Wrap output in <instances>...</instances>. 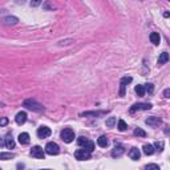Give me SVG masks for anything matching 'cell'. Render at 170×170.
Instances as JSON below:
<instances>
[{"label": "cell", "instance_id": "1", "mask_svg": "<svg viewBox=\"0 0 170 170\" xmlns=\"http://www.w3.org/2000/svg\"><path fill=\"white\" fill-rule=\"evenodd\" d=\"M23 105H24L27 109L33 110V112H44V106L41 104H39L37 101H35V100H25L24 102H23Z\"/></svg>", "mask_w": 170, "mask_h": 170}, {"label": "cell", "instance_id": "2", "mask_svg": "<svg viewBox=\"0 0 170 170\" xmlns=\"http://www.w3.org/2000/svg\"><path fill=\"white\" fill-rule=\"evenodd\" d=\"M61 140L66 144H70V142L75 140V132H73L70 128H65L64 130H61Z\"/></svg>", "mask_w": 170, "mask_h": 170}, {"label": "cell", "instance_id": "16", "mask_svg": "<svg viewBox=\"0 0 170 170\" xmlns=\"http://www.w3.org/2000/svg\"><path fill=\"white\" fill-rule=\"evenodd\" d=\"M142 150H144V153H145L146 155H151L154 153V146L150 145V144H146V145H144Z\"/></svg>", "mask_w": 170, "mask_h": 170}, {"label": "cell", "instance_id": "27", "mask_svg": "<svg viewBox=\"0 0 170 170\" xmlns=\"http://www.w3.org/2000/svg\"><path fill=\"white\" fill-rule=\"evenodd\" d=\"M146 86H144L145 88L146 92H149V93H153V91H154V86H153V84H145Z\"/></svg>", "mask_w": 170, "mask_h": 170}, {"label": "cell", "instance_id": "24", "mask_svg": "<svg viewBox=\"0 0 170 170\" xmlns=\"http://www.w3.org/2000/svg\"><path fill=\"white\" fill-rule=\"evenodd\" d=\"M126 128H128V125H126V122L124 120H118V130L120 132H125Z\"/></svg>", "mask_w": 170, "mask_h": 170}, {"label": "cell", "instance_id": "12", "mask_svg": "<svg viewBox=\"0 0 170 170\" xmlns=\"http://www.w3.org/2000/svg\"><path fill=\"white\" fill-rule=\"evenodd\" d=\"M167 61H169V53L167 52H162L160 55V57H158V65H164Z\"/></svg>", "mask_w": 170, "mask_h": 170}, {"label": "cell", "instance_id": "4", "mask_svg": "<svg viewBox=\"0 0 170 170\" xmlns=\"http://www.w3.org/2000/svg\"><path fill=\"white\" fill-rule=\"evenodd\" d=\"M75 158L79 161H86V160H91V153L86 151L85 149H77L75 151Z\"/></svg>", "mask_w": 170, "mask_h": 170}, {"label": "cell", "instance_id": "5", "mask_svg": "<svg viewBox=\"0 0 170 170\" xmlns=\"http://www.w3.org/2000/svg\"><path fill=\"white\" fill-rule=\"evenodd\" d=\"M153 105L151 104H146V102H138V104H134L130 108V113H134L137 110H150Z\"/></svg>", "mask_w": 170, "mask_h": 170}, {"label": "cell", "instance_id": "7", "mask_svg": "<svg viewBox=\"0 0 170 170\" xmlns=\"http://www.w3.org/2000/svg\"><path fill=\"white\" fill-rule=\"evenodd\" d=\"M31 155L35 158H40V160H44V155H45V150H43V148L40 146H33L31 149Z\"/></svg>", "mask_w": 170, "mask_h": 170}, {"label": "cell", "instance_id": "25", "mask_svg": "<svg viewBox=\"0 0 170 170\" xmlns=\"http://www.w3.org/2000/svg\"><path fill=\"white\" fill-rule=\"evenodd\" d=\"M134 135H137V137H145L146 133H145V130H142L141 128H135L134 129Z\"/></svg>", "mask_w": 170, "mask_h": 170}, {"label": "cell", "instance_id": "29", "mask_svg": "<svg viewBox=\"0 0 170 170\" xmlns=\"http://www.w3.org/2000/svg\"><path fill=\"white\" fill-rule=\"evenodd\" d=\"M86 141H88V138H85V137H79V140H77V144H79L80 146H82Z\"/></svg>", "mask_w": 170, "mask_h": 170}, {"label": "cell", "instance_id": "22", "mask_svg": "<svg viewBox=\"0 0 170 170\" xmlns=\"http://www.w3.org/2000/svg\"><path fill=\"white\" fill-rule=\"evenodd\" d=\"M135 93H137L140 97H144V95H145V88H144V85H137V86H135Z\"/></svg>", "mask_w": 170, "mask_h": 170}, {"label": "cell", "instance_id": "13", "mask_svg": "<svg viewBox=\"0 0 170 170\" xmlns=\"http://www.w3.org/2000/svg\"><path fill=\"white\" fill-rule=\"evenodd\" d=\"M19 142L21 144V145L29 144V134L28 133H20L19 134Z\"/></svg>", "mask_w": 170, "mask_h": 170}, {"label": "cell", "instance_id": "33", "mask_svg": "<svg viewBox=\"0 0 170 170\" xmlns=\"http://www.w3.org/2000/svg\"><path fill=\"white\" fill-rule=\"evenodd\" d=\"M164 96H165V97H166V98H169V97H170V89H169V88H167V89H165V92H164Z\"/></svg>", "mask_w": 170, "mask_h": 170}, {"label": "cell", "instance_id": "26", "mask_svg": "<svg viewBox=\"0 0 170 170\" xmlns=\"http://www.w3.org/2000/svg\"><path fill=\"white\" fill-rule=\"evenodd\" d=\"M116 117H109L106 120V126H109V128H112V126H114V124H116Z\"/></svg>", "mask_w": 170, "mask_h": 170}, {"label": "cell", "instance_id": "14", "mask_svg": "<svg viewBox=\"0 0 170 170\" xmlns=\"http://www.w3.org/2000/svg\"><path fill=\"white\" fill-rule=\"evenodd\" d=\"M150 41L153 43L154 45H158L161 41V37H160V33H157V32H151L150 33Z\"/></svg>", "mask_w": 170, "mask_h": 170}, {"label": "cell", "instance_id": "20", "mask_svg": "<svg viewBox=\"0 0 170 170\" xmlns=\"http://www.w3.org/2000/svg\"><path fill=\"white\" fill-rule=\"evenodd\" d=\"M12 158H15L13 153H0V160L8 161V160H12Z\"/></svg>", "mask_w": 170, "mask_h": 170}, {"label": "cell", "instance_id": "32", "mask_svg": "<svg viewBox=\"0 0 170 170\" xmlns=\"http://www.w3.org/2000/svg\"><path fill=\"white\" fill-rule=\"evenodd\" d=\"M8 124V118L7 117H1L0 118V126H6Z\"/></svg>", "mask_w": 170, "mask_h": 170}, {"label": "cell", "instance_id": "31", "mask_svg": "<svg viewBox=\"0 0 170 170\" xmlns=\"http://www.w3.org/2000/svg\"><path fill=\"white\" fill-rule=\"evenodd\" d=\"M43 3V0H31V6L32 7H37Z\"/></svg>", "mask_w": 170, "mask_h": 170}, {"label": "cell", "instance_id": "30", "mask_svg": "<svg viewBox=\"0 0 170 170\" xmlns=\"http://www.w3.org/2000/svg\"><path fill=\"white\" fill-rule=\"evenodd\" d=\"M154 146L157 148V150H160V151L164 150V142H155Z\"/></svg>", "mask_w": 170, "mask_h": 170}, {"label": "cell", "instance_id": "17", "mask_svg": "<svg viewBox=\"0 0 170 170\" xmlns=\"http://www.w3.org/2000/svg\"><path fill=\"white\" fill-rule=\"evenodd\" d=\"M97 144H98V146H101V148H106L108 144H109L106 135H101L100 138H97Z\"/></svg>", "mask_w": 170, "mask_h": 170}, {"label": "cell", "instance_id": "19", "mask_svg": "<svg viewBox=\"0 0 170 170\" xmlns=\"http://www.w3.org/2000/svg\"><path fill=\"white\" fill-rule=\"evenodd\" d=\"M82 146H84V149H85L86 151H89V153H92V151L95 150V142L89 141V140H88L86 142H85V144H84Z\"/></svg>", "mask_w": 170, "mask_h": 170}, {"label": "cell", "instance_id": "21", "mask_svg": "<svg viewBox=\"0 0 170 170\" xmlns=\"http://www.w3.org/2000/svg\"><path fill=\"white\" fill-rule=\"evenodd\" d=\"M161 120L158 118V117H149L148 120H146V124L148 125H157V124H160Z\"/></svg>", "mask_w": 170, "mask_h": 170}, {"label": "cell", "instance_id": "8", "mask_svg": "<svg viewBox=\"0 0 170 170\" xmlns=\"http://www.w3.org/2000/svg\"><path fill=\"white\" fill-rule=\"evenodd\" d=\"M50 134H52V132H50V129L48 126H40L37 129V135L40 138H47Z\"/></svg>", "mask_w": 170, "mask_h": 170}, {"label": "cell", "instance_id": "18", "mask_svg": "<svg viewBox=\"0 0 170 170\" xmlns=\"http://www.w3.org/2000/svg\"><path fill=\"white\" fill-rule=\"evenodd\" d=\"M4 21H6V24H8V25H15V24L19 23V19L15 17V16H7L6 19H4Z\"/></svg>", "mask_w": 170, "mask_h": 170}, {"label": "cell", "instance_id": "6", "mask_svg": "<svg viewBox=\"0 0 170 170\" xmlns=\"http://www.w3.org/2000/svg\"><path fill=\"white\" fill-rule=\"evenodd\" d=\"M132 77L130 76H125V77H122L120 81V96L122 97V96H125V89L126 86H128V84L129 82H132Z\"/></svg>", "mask_w": 170, "mask_h": 170}, {"label": "cell", "instance_id": "10", "mask_svg": "<svg viewBox=\"0 0 170 170\" xmlns=\"http://www.w3.org/2000/svg\"><path fill=\"white\" fill-rule=\"evenodd\" d=\"M15 121H16V124L23 125V124L27 121V113H25V112H19V113L16 114V117H15Z\"/></svg>", "mask_w": 170, "mask_h": 170}, {"label": "cell", "instance_id": "35", "mask_svg": "<svg viewBox=\"0 0 170 170\" xmlns=\"http://www.w3.org/2000/svg\"><path fill=\"white\" fill-rule=\"evenodd\" d=\"M3 145H6V144H4L3 140H0V146H3Z\"/></svg>", "mask_w": 170, "mask_h": 170}, {"label": "cell", "instance_id": "11", "mask_svg": "<svg viewBox=\"0 0 170 170\" xmlns=\"http://www.w3.org/2000/svg\"><path fill=\"white\" fill-rule=\"evenodd\" d=\"M129 157L132 158L133 161H137V160H140V157H141V153H140V150L137 148H132L129 151Z\"/></svg>", "mask_w": 170, "mask_h": 170}, {"label": "cell", "instance_id": "9", "mask_svg": "<svg viewBox=\"0 0 170 170\" xmlns=\"http://www.w3.org/2000/svg\"><path fill=\"white\" fill-rule=\"evenodd\" d=\"M124 153H125L124 146L122 145H116L113 148V150H112V157H113V158H118V157H121Z\"/></svg>", "mask_w": 170, "mask_h": 170}, {"label": "cell", "instance_id": "3", "mask_svg": "<svg viewBox=\"0 0 170 170\" xmlns=\"http://www.w3.org/2000/svg\"><path fill=\"white\" fill-rule=\"evenodd\" d=\"M59 151H60V148L56 142H48L47 146H45V153L49 155H56L59 154Z\"/></svg>", "mask_w": 170, "mask_h": 170}, {"label": "cell", "instance_id": "15", "mask_svg": "<svg viewBox=\"0 0 170 170\" xmlns=\"http://www.w3.org/2000/svg\"><path fill=\"white\" fill-rule=\"evenodd\" d=\"M4 144H6V146L8 149H13V148H15V141H13V138L11 137V135H7L6 138H4Z\"/></svg>", "mask_w": 170, "mask_h": 170}, {"label": "cell", "instance_id": "23", "mask_svg": "<svg viewBox=\"0 0 170 170\" xmlns=\"http://www.w3.org/2000/svg\"><path fill=\"white\" fill-rule=\"evenodd\" d=\"M101 114H105V112H85V113H82L81 116H84V117H88V116L97 117V116H101Z\"/></svg>", "mask_w": 170, "mask_h": 170}, {"label": "cell", "instance_id": "34", "mask_svg": "<svg viewBox=\"0 0 170 170\" xmlns=\"http://www.w3.org/2000/svg\"><path fill=\"white\" fill-rule=\"evenodd\" d=\"M44 8H45V10H49V8H53V7L50 6V4L48 3V1H45V4H44Z\"/></svg>", "mask_w": 170, "mask_h": 170}, {"label": "cell", "instance_id": "28", "mask_svg": "<svg viewBox=\"0 0 170 170\" xmlns=\"http://www.w3.org/2000/svg\"><path fill=\"white\" fill-rule=\"evenodd\" d=\"M145 169H146V170H149V169L160 170V166H158V165H154V164H150V165H146V166H145Z\"/></svg>", "mask_w": 170, "mask_h": 170}]
</instances>
